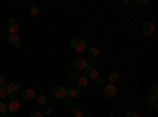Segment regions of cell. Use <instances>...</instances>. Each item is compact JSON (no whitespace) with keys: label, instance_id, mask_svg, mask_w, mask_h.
<instances>
[{"label":"cell","instance_id":"obj_8","mask_svg":"<svg viewBox=\"0 0 158 117\" xmlns=\"http://www.w3.org/2000/svg\"><path fill=\"white\" fill-rule=\"evenodd\" d=\"M156 89H158L156 84H153L152 89H150V94L147 95V103H149V105H153V103H156V98H158V90H156Z\"/></svg>","mask_w":158,"mask_h":117},{"label":"cell","instance_id":"obj_15","mask_svg":"<svg viewBox=\"0 0 158 117\" xmlns=\"http://www.w3.org/2000/svg\"><path fill=\"white\" fill-rule=\"evenodd\" d=\"M118 77H120V74H118V71H112L108 74V82L109 84H115L118 81Z\"/></svg>","mask_w":158,"mask_h":117},{"label":"cell","instance_id":"obj_32","mask_svg":"<svg viewBox=\"0 0 158 117\" xmlns=\"http://www.w3.org/2000/svg\"><path fill=\"white\" fill-rule=\"evenodd\" d=\"M111 117H114V115H111Z\"/></svg>","mask_w":158,"mask_h":117},{"label":"cell","instance_id":"obj_18","mask_svg":"<svg viewBox=\"0 0 158 117\" xmlns=\"http://www.w3.org/2000/svg\"><path fill=\"white\" fill-rule=\"evenodd\" d=\"M35 101L38 103V105H46V103H48V98H46L44 95H41V94H40V95H36Z\"/></svg>","mask_w":158,"mask_h":117},{"label":"cell","instance_id":"obj_20","mask_svg":"<svg viewBox=\"0 0 158 117\" xmlns=\"http://www.w3.org/2000/svg\"><path fill=\"white\" fill-rule=\"evenodd\" d=\"M8 114V108H6V103L5 101H0V115Z\"/></svg>","mask_w":158,"mask_h":117},{"label":"cell","instance_id":"obj_26","mask_svg":"<svg viewBox=\"0 0 158 117\" xmlns=\"http://www.w3.org/2000/svg\"><path fill=\"white\" fill-rule=\"evenodd\" d=\"M150 109H152L153 112H156V111H158V106H156V103H153V105H150Z\"/></svg>","mask_w":158,"mask_h":117},{"label":"cell","instance_id":"obj_13","mask_svg":"<svg viewBox=\"0 0 158 117\" xmlns=\"http://www.w3.org/2000/svg\"><path fill=\"white\" fill-rule=\"evenodd\" d=\"M76 82H77V89H79V90L89 87V79H87L85 76H79V79H77Z\"/></svg>","mask_w":158,"mask_h":117},{"label":"cell","instance_id":"obj_19","mask_svg":"<svg viewBox=\"0 0 158 117\" xmlns=\"http://www.w3.org/2000/svg\"><path fill=\"white\" fill-rule=\"evenodd\" d=\"M40 13H41V10H40L38 6H35V5H32V6H30V15H32L33 18L40 16Z\"/></svg>","mask_w":158,"mask_h":117},{"label":"cell","instance_id":"obj_9","mask_svg":"<svg viewBox=\"0 0 158 117\" xmlns=\"http://www.w3.org/2000/svg\"><path fill=\"white\" fill-rule=\"evenodd\" d=\"M5 89H6L8 95H15V94H18L19 90H21V86H19L18 82H8V84L5 86Z\"/></svg>","mask_w":158,"mask_h":117},{"label":"cell","instance_id":"obj_31","mask_svg":"<svg viewBox=\"0 0 158 117\" xmlns=\"http://www.w3.org/2000/svg\"><path fill=\"white\" fill-rule=\"evenodd\" d=\"M0 117H10V115L8 114H3V115H0Z\"/></svg>","mask_w":158,"mask_h":117},{"label":"cell","instance_id":"obj_30","mask_svg":"<svg viewBox=\"0 0 158 117\" xmlns=\"http://www.w3.org/2000/svg\"><path fill=\"white\" fill-rule=\"evenodd\" d=\"M41 90H43V87H41V86H38V87L35 89V92H41Z\"/></svg>","mask_w":158,"mask_h":117},{"label":"cell","instance_id":"obj_7","mask_svg":"<svg viewBox=\"0 0 158 117\" xmlns=\"http://www.w3.org/2000/svg\"><path fill=\"white\" fill-rule=\"evenodd\" d=\"M84 76L87 77V79H98V76H100L98 68L94 67V65H89V67L85 68V74Z\"/></svg>","mask_w":158,"mask_h":117},{"label":"cell","instance_id":"obj_27","mask_svg":"<svg viewBox=\"0 0 158 117\" xmlns=\"http://www.w3.org/2000/svg\"><path fill=\"white\" fill-rule=\"evenodd\" d=\"M98 82H100L101 86H106V81H104V79H103V77H98Z\"/></svg>","mask_w":158,"mask_h":117},{"label":"cell","instance_id":"obj_12","mask_svg":"<svg viewBox=\"0 0 158 117\" xmlns=\"http://www.w3.org/2000/svg\"><path fill=\"white\" fill-rule=\"evenodd\" d=\"M10 44L11 46H15V48H18V46H21V43H22V40H21V36L19 35H10Z\"/></svg>","mask_w":158,"mask_h":117},{"label":"cell","instance_id":"obj_6","mask_svg":"<svg viewBox=\"0 0 158 117\" xmlns=\"http://www.w3.org/2000/svg\"><path fill=\"white\" fill-rule=\"evenodd\" d=\"M51 94L57 100H65V97H67V89H65L63 86H56L54 89L51 90Z\"/></svg>","mask_w":158,"mask_h":117},{"label":"cell","instance_id":"obj_23","mask_svg":"<svg viewBox=\"0 0 158 117\" xmlns=\"http://www.w3.org/2000/svg\"><path fill=\"white\" fill-rule=\"evenodd\" d=\"M125 117H141V114L139 112H135V111H128L125 114Z\"/></svg>","mask_w":158,"mask_h":117},{"label":"cell","instance_id":"obj_17","mask_svg":"<svg viewBox=\"0 0 158 117\" xmlns=\"http://www.w3.org/2000/svg\"><path fill=\"white\" fill-rule=\"evenodd\" d=\"M71 114H73V117H84V111L81 109V108H73L71 109Z\"/></svg>","mask_w":158,"mask_h":117},{"label":"cell","instance_id":"obj_14","mask_svg":"<svg viewBox=\"0 0 158 117\" xmlns=\"http://www.w3.org/2000/svg\"><path fill=\"white\" fill-rule=\"evenodd\" d=\"M79 94H81V90H79L77 87H73V89H67V97H70L71 100L73 98H77Z\"/></svg>","mask_w":158,"mask_h":117},{"label":"cell","instance_id":"obj_2","mask_svg":"<svg viewBox=\"0 0 158 117\" xmlns=\"http://www.w3.org/2000/svg\"><path fill=\"white\" fill-rule=\"evenodd\" d=\"M6 32L10 35H18L19 32V21L16 18H10L6 22Z\"/></svg>","mask_w":158,"mask_h":117},{"label":"cell","instance_id":"obj_4","mask_svg":"<svg viewBox=\"0 0 158 117\" xmlns=\"http://www.w3.org/2000/svg\"><path fill=\"white\" fill-rule=\"evenodd\" d=\"M103 95L106 100H112L115 95H117V87L115 84H106L103 87Z\"/></svg>","mask_w":158,"mask_h":117},{"label":"cell","instance_id":"obj_5","mask_svg":"<svg viewBox=\"0 0 158 117\" xmlns=\"http://www.w3.org/2000/svg\"><path fill=\"white\" fill-rule=\"evenodd\" d=\"M71 46H73V49L76 51V52H79V54L85 52L87 48H89V44H87L85 40H73L71 41Z\"/></svg>","mask_w":158,"mask_h":117},{"label":"cell","instance_id":"obj_24","mask_svg":"<svg viewBox=\"0 0 158 117\" xmlns=\"http://www.w3.org/2000/svg\"><path fill=\"white\" fill-rule=\"evenodd\" d=\"M6 84H8V82H6V77L2 74V76H0V87H5Z\"/></svg>","mask_w":158,"mask_h":117},{"label":"cell","instance_id":"obj_29","mask_svg":"<svg viewBox=\"0 0 158 117\" xmlns=\"http://www.w3.org/2000/svg\"><path fill=\"white\" fill-rule=\"evenodd\" d=\"M43 114H44V115H48V114H51V108H46V111H44Z\"/></svg>","mask_w":158,"mask_h":117},{"label":"cell","instance_id":"obj_21","mask_svg":"<svg viewBox=\"0 0 158 117\" xmlns=\"http://www.w3.org/2000/svg\"><path fill=\"white\" fill-rule=\"evenodd\" d=\"M79 76H81V74H79L77 71H73V73L68 76V81H70V82H74V81H77V79H79Z\"/></svg>","mask_w":158,"mask_h":117},{"label":"cell","instance_id":"obj_22","mask_svg":"<svg viewBox=\"0 0 158 117\" xmlns=\"http://www.w3.org/2000/svg\"><path fill=\"white\" fill-rule=\"evenodd\" d=\"M8 98V92H6V89L5 87H0V100H6Z\"/></svg>","mask_w":158,"mask_h":117},{"label":"cell","instance_id":"obj_25","mask_svg":"<svg viewBox=\"0 0 158 117\" xmlns=\"http://www.w3.org/2000/svg\"><path fill=\"white\" fill-rule=\"evenodd\" d=\"M30 117H46L43 112H33V114H30Z\"/></svg>","mask_w":158,"mask_h":117},{"label":"cell","instance_id":"obj_28","mask_svg":"<svg viewBox=\"0 0 158 117\" xmlns=\"http://www.w3.org/2000/svg\"><path fill=\"white\" fill-rule=\"evenodd\" d=\"M138 5H149V2H147V0H142V2H136Z\"/></svg>","mask_w":158,"mask_h":117},{"label":"cell","instance_id":"obj_11","mask_svg":"<svg viewBox=\"0 0 158 117\" xmlns=\"http://www.w3.org/2000/svg\"><path fill=\"white\" fill-rule=\"evenodd\" d=\"M153 30H155V27H153L152 22H146V24L142 25V33L146 35V36H150L153 33Z\"/></svg>","mask_w":158,"mask_h":117},{"label":"cell","instance_id":"obj_10","mask_svg":"<svg viewBox=\"0 0 158 117\" xmlns=\"http://www.w3.org/2000/svg\"><path fill=\"white\" fill-rule=\"evenodd\" d=\"M22 98L24 100H35L36 98V92H35V89H24L22 90Z\"/></svg>","mask_w":158,"mask_h":117},{"label":"cell","instance_id":"obj_16","mask_svg":"<svg viewBox=\"0 0 158 117\" xmlns=\"http://www.w3.org/2000/svg\"><path fill=\"white\" fill-rule=\"evenodd\" d=\"M85 52L89 54V57L95 59V57H98V48H95V46H89Z\"/></svg>","mask_w":158,"mask_h":117},{"label":"cell","instance_id":"obj_3","mask_svg":"<svg viewBox=\"0 0 158 117\" xmlns=\"http://www.w3.org/2000/svg\"><path fill=\"white\" fill-rule=\"evenodd\" d=\"M89 67V63H87V60L84 59V57H76V59H73V68H74V71H85V68Z\"/></svg>","mask_w":158,"mask_h":117},{"label":"cell","instance_id":"obj_1","mask_svg":"<svg viewBox=\"0 0 158 117\" xmlns=\"http://www.w3.org/2000/svg\"><path fill=\"white\" fill-rule=\"evenodd\" d=\"M6 108L11 114H15V112H19L21 111V100L16 97V95H10L8 101H6Z\"/></svg>","mask_w":158,"mask_h":117}]
</instances>
